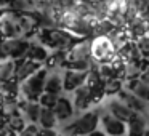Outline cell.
Masks as SVG:
<instances>
[{
    "label": "cell",
    "instance_id": "cell-14",
    "mask_svg": "<svg viewBox=\"0 0 149 136\" xmlns=\"http://www.w3.org/2000/svg\"><path fill=\"white\" fill-rule=\"evenodd\" d=\"M74 103H71V99H68V98L64 96H59L58 103L55 104V107H53V110H55L56 117H58L59 122H66V120H69L72 115H74Z\"/></svg>",
    "mask_w": 149,
    "mask_h": 136
},
{
    "label": "cell",
    "instance_id": "cell-12",
    "mask_svg": "<svg viewBox=\"0 0 149 136\" xmlns=\"http://www.w3.org/2000/svg\"><path fill=\"white\" fill-rule=\"evenodd\" d=\"M72 103H74L75 110H79V112L88 110L90 104L93 103V96H91V91L88 88V85H82V87H79L74 91V99H72Z\"/></svg>",
    "mask_w": 149,
    "mask_h": 136
},
{
    "label": "cell",
    "instance_id": "cell-2",
    "mask_svg": "<svg viewBox=\"0 0 149 136\" xmlns=\"http://www.w3.org/2000/svg\"><path fill=\"white\" fill-rule=\"evenodd\" d=\"M47 78H48V69L47 67L39 69L34 75H31L29 78L21 82V88H19L21 96L29 101H39L40 96L45 93Z\"/></svg>",
    "mask_w": 149,
    "mask_h": 136
},
{
    "label": "cell",
    "instance_id": "cell-15",
    "mask_svg": "<svg viewBox=\"0 0 149 136\" xmlns=\"http://www.w3.org/2000/svg\"><path fill=\"white\" fill-rule=\"evenodd\" d=\"M26 58L34 59V61H39V62H45V61H48V58H50L48 46L43 45V43H31L29 50H27Z\"/></svg>",
    "mask_w": 149,
    "mask_h": 136
},
{
    "label": "cell",
    "instance_id": "cell-24",
    "mask_svg": "<svg viewBox=\"0 0 149 136\" xmlns=\"http://www.w3.org/2000/svg\"><path fill=\"white\" fill-rule=\"evenodd\" d=\"M40 131H42L45 136H59V133L56 131L55 128H40Z\"/></svg>",
    "mask_w": 149,
    "mask_h": 136
},
{
    "label": "cell",
    "instance_id": "cell-17",
    "mask_svg": "<svg viewBox=\"0 0 149 136\" xmlns=\"http://www.w3.org/2000/svg\"><path fill=\"white\" fill-rule=\"evenodd\" d=\"M16 67H18V59H13V58L2 59V66H0L2 82L11 80V78L16 77Z\"/></svg>",
    "mask_w": 149,
    "mask_h": 136
},
{
    "label": "cell",
    "instance_id": "cell-11",
    "mask_svg": "<svg viewBox=\"0 0 149 136\" xmlns=\"http://www.w3.org/2000/svg\"><path fill=\"white\" fill-rule=\"evenodd\" d=\"M107 109H109V112L112 114V115H116L117 119L123 120V122L128 123L130 120L133 119V115H135V110L132 109V107H128L125 103H123L120 98H117V99H111L109 103H107Z\"/></svg>",
    "mask_w": 149,
    "mask_h": 136
},
{
    "label": "cell",
    "instance_id": "cell-3",
    "mask_svg": "<svg viewBox=\"0 0 149 136\" xmlns=\"http://www.w3.org/2000/svg\"><path fill=\"white\" fill-rule=\"evenodd\" d=\"M100 114L98 110H87L84 112L77 120L68 125L63 133L64 135H69V136H87L90 135L91 131L98 130V125H100Z\"/></svg>",
    "mask_w": 149,
    "mask_h": 136
},
{
    "label": "cell",
    "instance_id": "cell-6",
    "mask_svg": "<svg viewBox=\"0 0 149 136\" xmlns=\"http://www.w3.org/2000/svg\"><path fill=\"white\" fill-rule=\"evenodd\" d=\"M117 98H120V99H122L128 107H132L135 112L146 114V115H148V112H149V103H148V101H144L143 98H139L138 94H135L132 90L125 88V90H122L119 94H117Z\"/></svg>",
    "mask_w": 149,
    "mask_h": 136
},
{
    "label": "cell",
    "instance_id": "cell-19",
    "mask_svg": "<svg viewBox=\"0 0 149 136\" xmlns=\"http://www.w3.org/2000/svg\"><path fill=\"white\" fill-rule=\"evenodd\" d=\"M59 120H58V117H56L55 110L50 109V107H43L42 115H40V120H39L40 126H42V128H55Z\"/></svg>",
    "mask_w": 149,
    "mask_h": 136
},
{
    "label": "cell",
    "instance_id": "cell-8",
    "mask_svg": "<svg viewBox=\"0 0 149 136\" xmlns=\"http://www.w3.org/2000/svg\"><path fill=\"white\" fill-rule=\"evenodd\" d=\"M88 71H77V69H66L64 75V91H75L79 87L85 85Z\"/></svg>",
    "mask_w": 149,
    "mask_h": 136
},
{
    "label": "cell",
    "instance_id": "cell-26",
    "mask_svg": "<svg viewBox=\"0 0 149 136\" xmlns=\"http://www.w3.org/2000/svg\"><path fill=\"white\" fill-rule=\"evenodd\" d=\"M37 136H45V135H43V133H42V131H40V130H39V133H37Z\"/></svg>",
    "mask_w": 149,
    "mask_h": 136
},
{
    "label": "cell",
    "instance_id": "cell-7",
    "mask_svg": "<svg viewBox=\"0 0 149 136\" xmlns=\"http://www.w3.org/2000/svg\"><path fill=\"white\" fill-rule=\"evenodd\" d=\"M87 59H91V48H90V43L82 40V42H75L74 45L66 51L64 62L87 61ZM64 62H63V64H64Z\"/></svg>",
    "mask_w": 149,
    "mask_h": 136
},
{
    "label": "cell",
    "instance_id": "cell-10",
    "mask_svg": "<svg viewBox=\"0 0 149 136\" xmlns=\"http://www.w3.org/2000/svg\"><path fill=\"white\" fill-rule=\"evenodd\" d=\"M128 130H127V136H144V133L149 128V117L146 114L136 112L133 119L127 123Z\"/></svg>",
    "mask_w": 149,
    "mask_h": 136
},
{
    "label": "cell",
    "instance_id": "cell-18",
    "mask_svg": "<svg viewBox=\"0 0 149 136\" xmlns=\"http://www.w3.org/2000/svg\"><path fill=\"white\" fill-rule=\"evenodd\" d=\"M45 91L53 94H61L64 91V78L59 74H48L47 78V85H45Z\"/></svg>",
    "mask_w": 149,
    "mask_h": 136
},
{
    "label": "cell",
    "instance_id": "cell-27",
    "mask_svg": "<svg viewBox=\"0 0 149 136\" xmlns=\"http://www.w3.org/2000/svg\"><path fill=\"white\" fill-rule=\"evenodd\" d=\"M64 136H69V135H64Z\"/></svg>",
    "mask_w": 149,
    "mask_h": 136
},
{
    "label": "cell",
    "instance_id": "cell-13",
    "mask_svg": "<svg viewBox=\"0 0 149 136\" xmlns=\"http://www.w3.org/2000/svg\"><path fill=\"white\" fill-rule=\"evenodd\" d=\"M19 107H21V112L27 117V120L31 123H39L42 110H43V106L40 104V101H29L23 98L19 101Z\"/></svg>",
    "mask_w": 149,
    "mask_h": 136
},
{
    "label": "cell",
    "instance_id": "cell-5",
    "mask_svg": "<svg viewBox=\"0 0 149 136\" xmlns=\"http://www.w3.org/2000/svg\"><path fill=\"white\" fill-rule=\"evenodd\" d=\"M101 125H103L104 131L109 136H123L127 133V130H128L127 122L117 119V117L112 115L111 112L104 114V115L101 117Z\"/></svg>",
    "mask_w": 149,
    "mask_h": 136
},
{
    "label": "cell",
    "instance_id": "cell-20",
    "mask_svg": "<svg viewBox=\"0 0 149 136\" xmlns=\"http://www.w3.org/2000/svg\"><path fill=\"white\" fill-rule=\"evenodd\" d=\"M123 90V78L120 77H112L106 80V96H114L119 94Z\"/></svg>",
    "mask_w": 149,
    "mask_h": 136
},
{
    "label": "cell",
    "instance_id": "cell-1",
    "mask_svg": "<svg viewBox=\"0 0 149 136\" xmlns=\"http://www.w3.org/2000/svg\"><path fill=\"white\" fill-rule=\"evenodd\" d=\"M90 48H91V59L96 64L111 62L119 56V46L116 45V42L111 35L98 34L90 42Z\"/></svg>",
    "mask_w": 149,
    "mask_h": 136
},
{
    "label": "cell",
    "instance_id": "cell-21",
    "mask_svg": "<svg viewBox=\"0 0 149 136\" xmlns=\"http://www.w3.org/2000/svg\"><path fill=\"white\" fill-rule=\"evenodd\" d=\"M3 122H7L8 125H10L15 131H18V133L23 131V130L26 128V126H24V117L21 115V110H19V112H16V114H13V115H10L7 120H3Z\"/></svg>",
    "mask_w": 149,
    "mask_h": 136
},
{
    "label": "cell",
    "instance_id": "cell-22",
    "mask_svg": "<svg viewBox=\"0 0 149 136\" xmlns=\"http://www.w3.org/2000/svg\"><path fill=\"white\" fill-rule=\"evenodd\" d=\"M136 45H138L141 55L144 56V59H149V34H144V35L138 37L136 39Z\"/></svg>",
    "mask_w": 149,
    "mask_h": 136
},
{
    "label": "cell",
    "instance_id": "cell-23",
    "mask_svg": "<svg viewBox=\"0 0 149 136\" xmlns=\"http://www.w3.org/2000/svg\"><path fill=\"white\" fill-rule=\"evenodd\" d=\"M59 96L58 94H53V93H48V91H45V93L40 96V104H42L43 107H50V109H53L55 107V104L58 103Z\"/></svg>",
    "mask_w": 149,
    "mask_h": 136
},
{
    "label": "cell",
    "instance_id": "cell-25",
    "mask_svg": "<svg viewBox=\"0 0 149 136\" xmlns=\"http://www.w3.org/2000/svg\"><path fill=\"white\" fill-rule=\"evenodd\" d=\"M106 135H107L106 131L103 133V131H100V130H95V131H91L90 135H87V136H106Z\"/></svg>",
    "mask_w": 149,
    "mask_h": 136
},
{
    "label": "cell",
    "instance_id": "cell-16",
    "mask_svg": "<svg viewBox=\"0 0 149 136\" xmlns=\"http://www.w3.org/2000/svg\"><path fill=\"white\" fill-rule=\"evenodd\" d=\"M127 88L132 90L135 94H138L139 98H143L144 101L149 103V83H146L141 78H132V80H127Z\"/></svg>",
    "mask_w": 149,
    "mask_h": 136
},
{
    "label": "cell",
    "instance_id": "cell-9",
    "mask_svg": "<svg viewBox=\"0 0 149 136\" xmlns=\"http://www.w3.org/2000/svg\"><path fill=\"white\" fill-rule=\"evenodd\" d=\"M39 69H42V62L34 61L29 58H21L18 59V67H16V78L19 82H24L26 78H29L31 75H34Z\"/></svg>",
    "mask_w": 149,
    "mask_h": 136
},
{
    "label": "cell",
    "instance_id": "cell-4",
    "mask_svg": "<svg viewBox=\"0 0 149 136\" xmlns=\"http://www.w3.org/2000/svg\"><path fill=\"white\" fill-rule=\"evenodd\" d=\"M29 46H31V42H27L24 39H19V37L3 39L2 40V59H5V58H13V59L26 58Z\"/></svg>",
    "mask_w": 149,
    "mask_h": 136
}]
</instances>
